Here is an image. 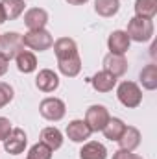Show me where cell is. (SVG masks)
I'll list each match as a JSON object with an SVG mask.
<instances>
[{
    "label": "cell",
    "mask_w": 157,
    "mask_h": 159,
    "mask_svg": "<svg viewBox=\"0 0 157 159\" xmlns=\"http://www.w3.org/2000/svg\"><path fill=\"white\" fill-rule=\"evenodd\" d=\"M22 44L24 48H30V50H35V52H44L48 48H52L54 44V37L52 34L43 28V30H34V32H26L22 35Z\"/></svg>",
    "instance_id": "obj_3"
},
{
    "label": "cell",
    "mask_w": 157,
    "mask_h": 159,
    "mask_svg": "<svg viewBox=\"0 0 157 159\" xmlns=\"http://www.w3.org/2000/svg\"><path fill=\"white\" fill-rule=\"evenodd\" d=\"M157 15V0H137L135 2V17L154 20Z\"/></svg>",
    "instance_id": "obj_24"
},
{
    "label": "cell",
    "mask_w": 157,
    "mask_h": 159,
    "mask_svg": "<svg viewBox=\"0 0 157 159\" xmlns=\"http://www.w3.org/2000/svg\"><path fill=\"white\" fill-rule=\"evenodd\" d=\"M117 80L118 78H115L113 74H109L105 70H100L91 78V85L98 93H109V91H113L117 87Z\"/></svg>",
    "instance_id": "obj_15"
},
{
    "label": "cell",
    "mask_w": 157,
    "mask_h": 159,
    "mask_svg": "<svg viewBox=\"0 0 157 159\" xmlns=\"http://www.w3.org/2000/svg\"><path fill=\"white\" fill-rule=\"evenodd\" d=\"M109 119H111V115H109L107 107L102 106V104H94V106H91L85 111V122L89 124V128H91L92 133L94 131H102Z\"/></svg>",
    "instance_id": "obj_6"
},
{
    "label": "cell",
    "mask_w": 157,
    "mask_h": 159,
    "mask_svg": "<svg viewBox=\"0 0 157 159\" xmlns=\"http://www.w3.org/2000/svg\"><path fill=\"white\" fill-rule=\"evenodd\" d=\"M113 159H142L139 154H133V152H128V150H120L118 148L117 152L113 154Z\"/></svg>",
    "instance_id": "obj_28"
},
{
    "label": "cell",
    "mask_w": 157,
    "mask_h": 159,
    "mask_svg": "<svg viewBox=\"0 0 157 159\" xmlns=\"http://www.w3.org/2000/svg\"><path fill=\"white\" fill-rule=\"evenodd\" d=\"M26 159H28V157H26Z\"/></svg>",
    "instance_id": "obj_33"
},
{
    "label": "cell",
    "mask_w": 157,
    "mask_h": 159,
    "mask_svg": "<svg viewBox=\"0 0 157 159\" xmlns=\"http://www.w3.org/2000/svg\"><path fill=\"white\" fill-rule=\"evenodd\" d=\"M120 9V2L118 0H94V11L100 17H115Z\"/></svg>",
    "instance_id": "obj_23"
},
{
    "label": "cell",
    "mask_w": 157,
    "mask_h": 159,
    "mask_svg": "<svg viewBox=\"0 0 157 159\" xmlns=\"http://www.w3.org/2000/svg\"><path fill=\"white\" fill-rule=\"evenodd\" d=\"M6 22V15H4V9H2V4H0V24Z\"/></svg>",
    "instance_id": "obj_31"
},
{
    "label": "cell",
    "mask_w": 157,
    "mask_h": 159,
    "mask_svg": "<svg viewBox=\"0 0 157 159\" xmlns=\"http://www.w3.org/2000/svg\"><path fill=\"white\" fill-rule=\"evenodd\" d=\"M65 2H69L70 6H83V4H87L89 0H65Z\"/></svg>",
    "instance_id": "obj_30"
},
{
    "label": "cell",
    "mask_w": 157,
    "mask_h": 159,
    "mask_svg": "<svg viewBox=\"0 0 157 159\" xmlns=\"http://www.w3.org/2000/svg\"><path fill=\"white\" fill-rule=\"evenodd\" d=\"M124 129H126L124 120L117 119V117H111V119L107 120L105 128L102 129V133H104V135H105V139H109V141H118V139H120V135L124 133Z\"/></svg>",
    "instance_id": "obj_22"
},
{
    "label": "cell",
    "mask_w": 157,
    "mask_h": 159,
    "mask_svg": "<svg viewBox=\"0 0 157 159\" xmlns=\"http://www.w3.org/2000/svg\"><path fill=\"white\" fill-rule=\"evenodd\" d=\"M129 41L135 43H148L154 39V20L150 19H142V17H133L128 22V30H126Z\"/></svg>",
    "instance_id": "obj_2"
},
{
    "label": "cell",
    "mask_w": 157,
    "mask_h": 159,
    "mask_svg": "<svg viewBox=\"0 0 157 159\" xmlns=\"http://www.w3.org/2000/svg\"><path fill=\"white\" fill-rule=\"evenodd\" d=\"M13 94H15L13 87L9 83H6V81H0V109L6 107L13 100Z\"/></svg>",
    "instance_id": "obj_26"
},
{
    "label": "cell",
    "mask_w": 157,
    "mask_h": 159,
    "mask_svg": "<svg viewBox=\"0 0 157 159\" xmlns=\"http://www.w3.org/2000/svg\"><path fill=\"white\" fill-rule=\"evenodd\" d=\"M26 144H28V137H26V131L22 128H13L9 131V135L4 139V150L11 156L22 154Z\"/></svg>",
    "instance_id": "obj_7"
},
{
    "label": "cell",
    "mask_w": 157,
    "mask_h": 159,
    "mask_svg": "<svg viewBox=\"0 0 157 159\" xmlns=\"http://www.w3.org/2000/svg\"><path fill=\"white\" fill-rule=\"evenodd\" d=\"M39 139H41V143H44L52 152H54V150H59V148L63 146V133H61L56 126L43 128Z\"/></svg>",
    "instance_id": "obj_17"
},
{
    "label": "cell",
    "mask_w": 157,
    "mask_h": 159,
    "mask_svg": "<svg viewBox=\"0 0 157 159\" xmlns=\"http://www.w3.org/2000/svg\"><path fill=\"white\" fill-rule=\"evenodd\" d=\"M35 87L43 93H54L59 87V76L57 72H54L52 69H43L39 70L37 78H35Z\"/></svg>",
    "instance_id": "obj_12"
},
{
    "label": "cell",
    "mask_w": 157,
    "mask_h": 159,
    "mask_svg": "<svg viewBox=\"0 0 157 159\" xmlns=\"http://www.w3.org/2000/svg\"><path fill=\"white\" fill-rule=\"evenodd\" d=\"M15 63H17L19 72H22V74H32V72L37 70V57H35V54L30 52V50H22V52L15 57Z\"/></svg>",
    "instance_id": "obj_19"
},
{
    "label": "cell",
    "mask_w": 157,
    "mask_h": 159,
    "mask_svg": "<svg viewBox=\"0 0 157 159\" xmlns=\"http://www.w3.org/2000/svg\"><path fill=\"white\" fill-rule=\"evenodd\" d=\"M52 150L44 144V143H35L32 148H30V152H28V159H52Z\"/></svg>",
    "instance_id": "obj_25"
},
{
    "label": "cell",
    "mask_w": 157,
    "mask_h": 159,
    "mask_svg": "<svg viewBox=\"0 0 157 159\" xmlns=\"http://www.w3.org/2000/svg\"><path fill=\"white\" fill-rule=\"evenodd\" d=\"M24 50V44H22V35L17 34V32H6L0 35V54L11 61L15 59L20 52Z\"/></svg>",
    "instance_id": "obj_4"
},
{
    "label": "cell",
    "mask_w": 157,
    "mask_h": 159,
    "mask_svg": "<svg viewBox=\"0 0 157 159\" xmlns=\"http://www.w3.org/2000/svg\"><path fill=\"white\" fill-rule=\"evenodd\" d=\"M117 98L124 107L135 109V107H139L142 104V91H141V87L135 81L124 80V81L118 83L117 87Z\"/></svg>",
    "instance_id": "obj_1"
},
{
    "label": "cell",
    "mask_w": 157,
    "mask_h": 159,
    "mask_svg": "<svg viewBox=\"0 0 157 159\" xmlns=\"http://www.w3.org/2000/svg\"><path fill=\"white\" fill-rule=\"evenodd\" d=\"M120 150H128V152H133L139 148L141 144V131L135 128V126H126L124 133L120 135V139L117 141Z\"/></svg>",
    "instance_id": "obj_14"
},
{
    "label": "cell",
    "mask_w": 157,
    "mask_h": 159,
    "mask_svg": "<svg viewBox=\"0 0 157 159\" xmlns=\"http://www.w3.org/2000/svg\"><path fill=\"white\" fill-rule=\"evenodd\" d=\"M129 44H131V41L128 37L126 30H115V32H111L109 37H107L109 54H120V56H124V54L129 50Z\"/></svg>",
    "instance_id": "obj_9"
},
{
    "label": "cell",
    "mask_w": 157,
    "mask_h": 159,
    "mask_svg": "<svg viewBox=\"0 0 157 159\" xmlns=\"http://www.w3.org/2000/svg\"><path fill=\"white\" fill-rule=\"evenodd\" d=\"M79 159H107V148L98 141H87L79 150Z\"/></svg>",
    "instance_id": "obj_16"
},
{
    "label": "cell",
    "mask_w": 157,
    "mask_h": 159,
    "mask_svg": "<svg viewBox=\"0 0 157 159\" xmlns=\"http://www.w3.org/2000/svg\"><path fill=\"white\" fill-rule=\"evenodd\" d=\"M0 35H2V34H0Z\"/></svg>",
    "instance_id": "obj_32"
},
{
    "label": "cell",
    "mask_w": 157,
    "mask_h": 159,
    "mask_svg": "<svg viewBox=\"0 0 157 159\" xmlns=\"http://www.w3.org/2000/svg\"><path fill=\"white\" fill-rule=\"evenodd\" d=\"M39 113H41L43 119L50 120V122H59V120L65 117L67 107H65V102L61 98L48 96V98H44L39 104Z\"/></svg>",
    "instance_id": "obj_5"
},
{
    "label": "cell",
    "mask_w": 157,
    "mask_h": 159,
    "mask_svg": "<svg viewBox=\"0 0 157 159\" xmlns=\"http://www.w3.org/2000/svg\"><path fill=\"white\" fill-rule=\"evenodd\" d=\"M104 70L113 74L115 78H120L128 72V59L120 54H107L104 57Z\"/></svg>",
    "instance_id": "obj_10"
},
{
    "label": "cell",
    "mask_w": 157,
    "mask_h": 159,
    "mask_svg": "<svg viewBox=\"0 0 157 159\" xmlns=\"http://www.w3.org/2000/svg\"><path fill=\"white\" fill-rule=\"evenodd\" d=\"M91 135H92V131L83 119H74L67 124V137L72 143H87L91 139Z\"/></svg>",
    "instance_id": "obj_8"
},
{
    "label": "cell",
    "mask_w": 157,
    "mask_h": 159,
    "mask_svg": "<svg viewBox=\"0 0 157 159\" xmlns=\"http://www.w3.org/2000/svg\"><path fill=\"white\" fill-rule=\"evenodd\" d=\"M0 4H2L6 20H15V19H19V17L24 13V9H26V2H24V0H0Z\"/></svg>",
    "instance_id": "obj_20"
},
{
    "label": "cell",
    "mask_w": 157,
    "mask_h": 159,
    "mask_svg": "<svg viewBox=\"0 0 157 159\" xmlns=\"http://www.w3.org/2000/svg\"><path fill=\"white\" fill-rule=\"evenodd\" d=\"M7 67H9V61H7V59H6V57L0 54V78H2V76L7 72Z\"/></svg>",
    "instance_id": "obj_29"
},
{
    "label": "cell",
    "mask_w": 157,
    "mask_h": 159,
    "mask_svg": "<svg viewBox=\"0 0 157 159\" xmlns=\"http://www.w3.org/2000/svg\"><path fill=\"white\" fill-rule=\"evenodd\" d=\"M57 69H59V72L63 76L76 78L81 72V57H79V54L72 56V57H67V59H59L57 61Z\"/></svg>",
    "instance_id": "obj_18"
},
{
    "label": "cell",
    "mask_w": 157,
    "mask_h": 159,
    "mask_svg": "<svg viewBox=\"0 0 157 159\" xmlns=\"http://www.w3.org/2000/svg\"><path fill=\"white\" fill-rule=\"evenodd\" d=\"M13 128H11V122L9 119H6V117H0V141H4L7 135H9V131H11Z\"/></svg>",
    "instance_id": "obj_27"
},
{
    "label": "cell",
    "mask_w": 157,
    "mask_h": 159,
    "mask_svg": "<svg viewBox=\"0 0 157 159\" xmlns=\"http://www.w3.org/2000/svg\"><path fill=\"white\" fill-rule=\"evenodd\" d=\"M52 46H54V54H56L57 61L72 57V56L78 54V44H76V41L70 39V37H59V39L54 41Z\"/></svg>",
    "instance_id": "obj_13"
},
{
    "label": "cell",
    "mask_w": 157,
    "mask_h": 159,
    "mask_svg": "<svg viewBox=\"0 0 157 159\" xmlns=\"http://www.w3.org/2000/svg\"><path fill=\"white\" fill-rule=\"evenodd\" d=\"M48 22V13L46 9L43 7H30L26 13H24V24L28 28V32H34V30H43Z\"/></svg>",
    "instance_id": "obj_11"
},
{
    "label": "cell",
    "mask_w": 157,
    "mask_h": 159,
    "mask_svg": "<svg viewBox=\"0 0 157 159\" xmlns=\"http://www.w3.org/2000/svg\"><path fill=\"white\" fill-rule=\"evenodd\" d=\"M139 80H141V83H142V87L146 91H155L157 89V65L155 63H148L141 70Z\"/></svg>",
    "instance_id": "obj_21"
}]
</instances>
